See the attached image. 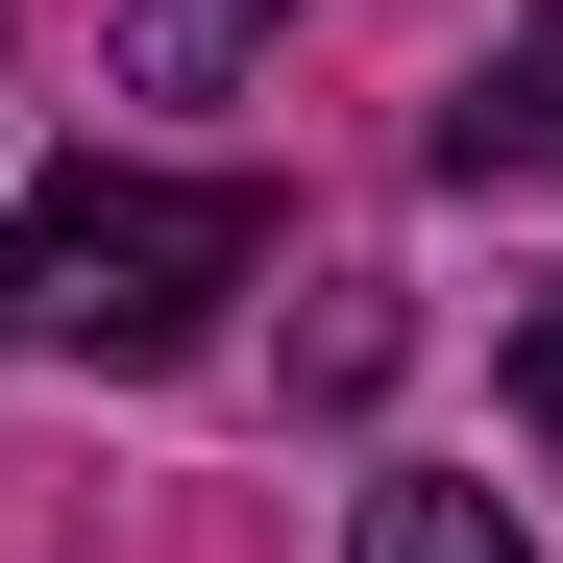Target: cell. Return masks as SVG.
<instances>
[{"instance_id": "obj_2", "label": "cell", "mask_w": 563, "mask_h": 563, "mask_svg": "<svg viewBox=\"0 0 563 563\" xmlns=\"http://www.w3.org/2000/svg\"><path fill=\"white\" fill-rule=\"evenodd\" d=\"M539 147H563V0L515 25V74H465V99H441V172H465V197H490V172H539Z\"/></svg>"}, {"instance_id": "obj_5", "label": "cell", "mask_w": 563, "mask_h": 563, "mask_svg": "<svg viewBox=\"0 0 563 563\" xmlns=\"http://www.w3.org/2000/svg\"><path fill=\"white\" fill-rule=\"evenodd\" d=\"M515 441H563V295L515 319Z\"/></svg>"}, {"instance_id": "obj_4", "label": "cell", "mask_w": 563, "mask_h": 563, "mask_svg": "<svg viewBox=\"0 0 563 563\" xmlns=\"http://www.w3.org/2000/svg\"><path fill=\"white\" fill-rule=\"evenodd\" d=\"M367 563H539L490 490H441V465H393V490H367Z\"/></svg>"}, {"instance_id": "obj_1", "label": "cell", "mask_w": 563, "mask_h": 563, "mask_svg": "<svg viewBox=\"0 0 563 563\" xmlns=\"http://www.w3.org/2000/svg\"><path fill=\"white\" fill-rule=\"evenodd\" d=\"M245 269H269V197H245V172H49V197L0 221V343H49V367H172Z\"/></svg>"}, {"instance_id": "obj_3", "label": "cell", "mask_w": 563, "mask_h": 563, "mask_svg": "<svg viewBox=\"0 0 563 563\" xmlns=\"http://www.w3.org/2000/svg\"><path fill=\"white\" fill-rule=\"evenodd\" d=\"M269 25H295V0H123L99 49H123V99H221V74H245Z\"/></svg>"}]
</instances>
